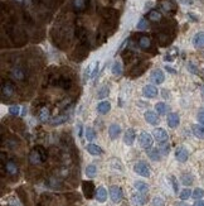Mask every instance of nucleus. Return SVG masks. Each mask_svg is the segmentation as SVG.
Listing matches in <instances>:
<instances>
[{
    "label": "nucleus",
    "instance_id": "nucleus-1",
    "mask_svg": "<svg viewBox=\"0 0 204 206\" xmlns=\"http://www.w3.org/2000/svg\"><path fill=\"white\" fill-rule=\"evenodd\" d=\"M10 76H11V79L15 80V81H24V80L27 79V72H25V70H24L23 67L15 66V67H13L11 71H10Z\"/></svg>",
    "mask_w": 204,
    "mask_h": 206
},
{
    "label": "nucleus",
    "instance_id": "nucleus-2",
    "mask_svg": "<svg viewBox=\"0 0 204 206\" xmlns=\"http://www.w3.org/2000/svg\"><path fill=\"white\" fill-rule=\"evenodd\" d=\"M139 142H140V145L144 148V149H150L153 147V143H154V139H153V135L146 133V132H142L139 137Z\"/></svg>",
    "mask_w": 204,
    "mask_h": 206
},
{
    "label": "nucleus",
    "instance_id": "nucleus-3",
    "mask_svg": "<svg viewBox=\"0 0 204 206\" xmlns=\"http://www.w3.org/2000/svg\"><path fill=\"white\" fill-rule=\"evenodd\" d=\"M82 190H83V194H85L86 199H92L93 196H96V190H95L93 182H91V181L82 182Z\"/></svg>",
    "mask_w": 204,
    "mask_h": 206
},
{
    "label": "nucleus",
    "instance_id": "nucleus-4",
    "mask_svg": "<svg viewBox=\"0 0 204 206\" xmlns=\"http://www.w3.org/2000/svg\"><path fill=\"white\" fill-rule=\"evenodd\" d=\"M134 171L142 176V177H149L150 176V167L147 166L145 162H137L135 166H134Z\"/></svg>",
    "mask_w": 204,
    "mask_h": 206
},
{
    "label": "nucleus",
    "instance_id": "nucleus-5",
    "mask_svg": "<svg viewBox=\"0 0 204 206\" xmlns=\"http://www.w3.org/2000/svg\"><path fill=\"white\" fill-rule=\"evenodd\" d=\"M2 168H3V171L5 170L7 173L11 177L14 176H18V172H19V168H18V164L14 162V161H8L5 164H2Z\"/></svg>",
    "mask_w": 204,
    "mask_h": 206
},
{
    "label": "nucleus",
    "instance_id": "nucleus-6",
    "mask_svg": "<svg viewBox=\"0 0 204 206\" xmlns=\"http://www.w3.org/2000/svg\"><path fill=\"white\" fill-rule=\"evenodd\" d=\"M14 94V85L10 81H3L2 84V96L9 98Z\"/></svg>",
    "mask_w": 204,
    "mask_h": 206
},
{
    "label": "nucleus",
    "instance_id": "nucleus-7",
    "mask_svg": "<svg viewBox=\"0 0 204 206\" xmlns=\"http://www.w3.org/2000/svg\"><path fill=\"white\" fill-rule=\"evenodd\" d=\"M110 196L114 202H120L122 200V191L119 186H111L110 187Z\"/></svg>",
    "mask_w": 204,
    "mask_h": 206
},
{
    "label": "nucleus",
    "instance_id": "nucleus-8",
    "mask_svg": "<svg viewBox=\"0 0 204 206\" xmlns=\"http://www.w3.org/2000/svg\"><path fill=\"white\" fill-rule=\"evenodd\" d=\"M153 137H154L159 143H164V142H166V140L169 139L168 133H166L163 128H156L154 132H153Z\"/></svg>",
    "mask_w": 204,
    "mask_h": 206
},
{
    "label": "nucleus",
    "instance_id": "nucleus-9",
    "mask_svg": "<svg viewBox=\"0 0 204 206\" xmlns=\"http://www.w3.org/2000/svg\"><path fill=\"white\" fill-rule=\"evenodd\" d=\"M46 185L52 190H61L63 187V182L59 178H57V177H49L46 181Z\"/></svg>",
    "mask_w": 204,
    "mask_h": 206
},
{
    "label": "nucleus",
    "instance_id": "nucleus-10",
    "mask_svg": "<svg viewBox=\"0 0 204 206\" xmlns=\"http://www.w3.org/2000/svg\"><path fill=\"white\" fill-rule=\"evenodd\" d=\"M150 79H151V81L155 84V85H160V84H163L164 82V80H165V76H164V72L161 71V70H154L153 72H151V75H150Z\"/></svg>",
    "mask_w": 204,
    "mask_h": 206
},
{
    "label": "nucleus",
    "instance_id": "nucleus-11",
    "mask_svg": "<svg viewBox=\"0 0 204 206\" xmlns=\"http://www.w3.org/2000/svg\"><path fill=\"white\" fill-rule=\"evenodd\" d=\"M175 157L179 162H187L188 161V157H189V152H188V149L187 148H184V147H179L176 148V151H175Z\"/></svg>",
    "mask_w": 204,
    "mask_h": 206
},
{
    "label": "nucleus",
    "instance_id": "nucleus-12",
    "mask_svg": "<svg viewBox=\"0 0 204 206\" xmlns=\"http://www.w3.org/2000/svg\"><path fill=\"white\" fill-rule=\"evenodd\" d=\"M146 195H147V194H141V192H137V194L132 195V197H131L132 204L136 205V206H142V205H145L146 201H147Z\"/></svg>",
    "mask_w": 204,
    "mask_h": 206
},
{
    "label": "nucleus",
    "instance_id": "nucleus-13",
    "mask_svg": "<svg viewBox=\"0 0 204 206\" xmlns=\"http://www.w3.org/2000/svg\"><path fill=\"white\" fill-rule=\"evenodd\" d=\"M29 162H30L32 164H39V163L44 162L43 158H42V156H41V153L38 152V149H37L35 147H34V149H33V151L30 152V154H29Z\"/></svg>",
    "mask_w": 204,
    "mask_h": 206
},
{
    "label": "nucleus",
    "instance_id": "nucleus-14",
    "mask_svg": "<svg viewBox=\"0 0 204 206\" xmlns=\"http://www.w3.org/2000/svg\"><path fill=\"white\" fill-rule=\"evenodd\" d=\"M142 94L146 96V98H149V99H153L158 95V89L154 86V85H146L144 86L142 89Z\"/></svg>",
    "mask_w": 204,
    "mask_h": 206
},
{
    "label": "nucleus",
    "instance_id": "nucleus-15",
    "mask_svg": "<svg viewBox=\"0 0 204 206\" xmlns=\"http://www.w3.org/2000/svg\"><path fill=\"white\" fill-rule=\"evenodd\" d=\"M55 85H58L59 87L64 89V90H68L71 86H72V80L69 77H66V76H61L58 77V80L55 81Z\"/></svg>",
    "mask_w": 204,
    "mask_h": 206
},
{
    "label": "nucleus",
    "instance_id": "nucleus-16",
    "mask_svg": "<svg viewBox=\"0 0 204 206\" xmlns=\"http://www.w3.org/2000/svg\"><path fill=\"white\" fill-rule=\"evenodd\" d=\"M166 121H168V125L170 128H176L180 123V119H179V115L176 113H170V114H168Z\"/></svg>",
    "mask_w": 204,
    "mask_h": 206
},
{
    "label": "nucleus",
    "instance_id": "nucleus-17",
    "mask_svg": "<svg viewBox=\"0 0 204 206\" xmlns=\"http://www.w3.org/2000/svg\"><path fill=\"white\" fill-rule=\"evenodd\" d=\"M124 142L127 145H132L135 142V130L134 129H127L124 135Z\"/></svg>",
    "mask_w": 204,
    "mask_h": 206
},
{
    "label": "nucleus",
    "instance_id": "nucleus-18",
    "mask_svg": "<svg viewBox=\"0 0 204 206\" xmlns=\"http://www.w3.org/2000/svg\"><path fill=\"white\" fill-rule=\"evenodd\" d=\"M72 7L75 9V11H77V13L83 11L87 8V0H73Z\"/></svg>",
    "mask_w": 204,
    "mask_h": 206
},
{
    "label": "nucleus",
    "instance_id": "nucleus-19",
    "mask_svg": "<svg viewBox=\"0 0 204 206\" xmlns=\"http://www.w3.org/2000/svg\"><path fill=\"white\" fill-rule=\"evenodd\" d=\"M120 133H121L120 125H117V124L110 125V128H108V135H110L111 139H116V138L120 135Z\"/></svg>",
    "mask_w": 204,
    "mask_h": 206
},
{
    "label": "nucleus",
    "instance_id": "nucleus-20",
    "mask_svg": "<svg viewBox=\"0 0 204 206\" xmlns=\"http://www.w3.org/2000/svg\"><path fill=\"white\" fill-rule=\"evenodd\" d=\"M193 44L197 48H204V32L197 33L193 38Z\"/></svg>",
    "mask_w": 204,
    "mask_h": 206
},
{
    "label": "nucleus",
    "instance_id": "nucleus-21",
    "mask_svg": "<svg viewBox=\"0 0 204 206\" xmlns=\"http://www.w3.org/2000/svg\"><path fill=\"white\" fill-rule=\"evenodd\" d=\"M192 130H193V134L197 138L204 139V125H202V124H194L192 126Z\"/></svg>",
    "mask_w": 204,
    "mask_h": 206
},
{
    "label": "nucleus",
    "instance_id": "nucleus-22",
    "mask_svg": "<svg viewBox=\"0 0 204 206\" xmlns=\"http://www.w3.org/2000/svg\"><path fill=\"white\" fill-rule=\"evenodd\" d=\"M145 120L149 124H151V125H156L159 123V118H158V115L154 113V111H146V113H145Z\"/></svg>",
    "mask_w": 204,
    "mask_h": 206
},
{
    "label": "nucleus",
    "instance_id": "nucleus-23",
    "mask_svg": "<svg viewBox=\"0 0 204 206\" xmlns=\"http://www.w3.org/2000/svg\"><path fill=\"white\" fill-rule=\"evenodd\" d=\"M111 110V104L108 101H101L98 105H97V111L100 114H107L108 111Z\"/></svg>",
    "mask_w": 204,
    "mask_h": 206
},
{
    "label": "nucleus",
    "instance_id": "nucleus-24",
    "mask_svg": "<svg viewBox=\"0 0 204 206\" xmlns=\"http://www.w3.org/2000/svg\"><path fill=\"white\" fill-rule=\"evenodd\" d=\"M147 151V154H149V157L153 159V161H159L161 158V152L159 148H153V149H146Z\"/></svg>",
    "mask_w": 204,
    "mask_h": 206
},
{
    "label": "nucleus",
    "instance_id": "nucleus-25",
    "mask_svg": "<svg viewBox=\"0 0 204 206\" xmlns=\"http://www.w3.org/2000/svg\"><path fill=\"white\" fill-rule=\"evenodd\" d=\"M87 152L92 156H101L102 154V149L96 145V144H88L87 145Z\"/></svg>",
    "mask_w": 204,
    "mask_h": 206
},
{
    "label": "nucleus",
    "instance_id": "nucleus-26",
    "mask_svg": "<svg viewBox=\"0 0 204 206\" xmlns=\"http://www.w3.org/2000/svg\"><path fill=\"white\" fill-rule=\"evenodd\" d=\"M139 46H140V48H142V49H149L150 46H151L150 38H149L147 35H142V37H140V39H139Z\"/></svg>",
    "mask_w": 204,
    "mask_h": 206
},
{
    "label": "nucleus",
    "instance_id": "nucleus-27",
    "mask_svg": "<svg viewBox=\"0 0 204 206\" xmlns=\"http://www.w3.org/2000/svg\"><path fill=\"white\" fill-rule=\"evenodd\" d=\"M107 199V191L103 189V187H98L96 191V200L98 202H105Z\"/></svg>",
    "mask_w": 204,
    "mask_h": 206
},
{
    "label": "nucleus",
    "instance_id": "nucleus-28",
    "mask_svg": "<svg viewBox=\"0 0 204 206\" xmlns=\"http://www.w3.org/2000/svg\"><path fill=\"white\" fill-rule=\"evenodd\" d=\"M135 189L137 190V192H141V194H147V192H149V186H147L145 182H142V181H136L135 182Z\"/></svg>",
    "mask_w": 204,
    "mask_h": 206
},
{
    "label": "nucleus",
    "instance_id": "nucleus-29",
    "mask_svg": "<svg viewBox=\"0 0 204 206\" xmlns=\"http://www.w3.org/2000/svg\"><path fill=\"white\" fill-rule=\"evenodd\" d=\"M155 110L158 111V114L164 115V114H166V111H168V105L165 103H158L155 105Z\"/></svg>",
    "mask_w": 204,
    "mask_h": 206
},
{
    "label": "nucleus",
    "instance_id": "nucleus-30",
    "mask_svg": "<svg viewBox=\"0 0 204 206\" xmlns=\"http://www.w3.org/2000/svg\"><path fill=\"white\" fill-rule=\"evenodd\" d=\"M96 173H97V168H96L95 164H89V166H87V168H86V175H87V177L92 178V177H95V176H96Z\"/></svg>",
    "mask_w": 204,
    "mask_h": 206
},
{
    "label": "nucleus",
    "instance_id": "nucleus-31",
    "mask_svg": "<svg viewBox=\"0 0 204 206\" xmlns=\"http://www.w3.org/2000/svg\"><path fill=\"white\" fill-rule=\"evenodd\" d=\"M85 135H86V139L88 140V142H92L95 139V137H96V133H95V130L92 129V128H86V132H85Z\"/></svg>",
    "mask_w": 204,
    "mask_h": 206
},
{
    "label": "nucleus",
    "instance_id": "nucleus-32",
    "mask_svg": "<svg viewBox=\"0 0 204 206\" xmlns=\"http://www.w3.org/2000/svg\"><path fill=\"white\" fill-rule=\"evenodd\" d=\"M39 118L42 121H47L49 119V110L48 108H42L39 111Z\"/></svg>",
    "mask_w": 204,
    "mask_h": 206
},
{
    "label": "nucleus",
    "instance_id": "nucleus-33",
    "mask_svg": "<svg viewBox=\"0 0 204 206\" xmlns=\"http://www.w3.org/2000/svg\"><path fill=\"white\" fill-rule=\"evenodd\" d=\"M181 182L185 185V186H189L193 183V176L190 173H184L181 176Z\"/></svg>",
    "mask_w": 204,
    "mask_h": 206
},
{
    "label": "nucleus",
    "instance_id": "nucleus-34",
    "mask_svg": "<svg viewBox=\"0 0 204 206\" xmlns=\"http://www.w3.org/2000/svg\"><path fill=\"white\" fill-rule=\"evenodd\" d=\"M112 73L115 75V76H120V75L122 73V65L120 62H115L114 66H112Z\"/></svg>",
    "mask_w": 204,
    "mask_h": 206
},
{
    "label": "nucleus",
    "instance_id": "nucleus-35",
    "mask_svg": "<svg viewBox=\"0 0 204 206\" xmlns=\"http://www.w3.org/2000/svg\"><path fill=\"white\" fill-rule=\"evenodd\" d=\"M149 19L153 21V22H158L161 19V14L158 11V10H151L149 13Z\"/></svg>",
    "mask_w": 204,
    "mask_h": 206
},
{
    "label": "nucleus",
    "instance_id": "nucleus-36",
    "mask_svg": "<svg viewBox=\"0 0 204 206\" xmlns=\"http://www.w3.org/2000/svg\"><path fill=\"white\" fill-rule=\"evenodd\" d=\"M159 149H160V152H161L163 156H166V154H169L170 147H169V144L166 142H164V143H160V148Z\"/></svg>",
    "mask_w": 204,
    "mask_h": 206
},
{
    "label": "nucleus",
    "instance_id": "nucleus-37",
    "mask_svg": "<svg viewBox=\"0 0 204 206\" xmlns=\"http://www.w3.org/2000/svg\"><path fill=\"white\" fill-rule=\"evenodd\" d=\"M108 92H110L108 86H102V89H101V90L98 91V94H97V96H98V99H105V98H107Z\"/></svg>",
    "mask_w": 204,
    "mask_h": 206
},
{
    "label": "nucleus",
    "instance_id": "nucleus-38",
    "mask_svg": "<svg viewBox=\"0 0 204 206\" xmlns=\"http://www.w3.org/2000/svg\"><path fill=\"white\" fill-rule=\"evenodd\" d=\"M192 196H193V199L199 200V199H202V197L204 196V190H203V189H195L194 192L192 194Z\"/></svg>",
    "mask_w": 204,
    "mask_h": 206
},
{
    "label": "nucleus",
    "instance_id": "nucleus-39",
    "mask_svg": "<svg viewBox=\"0 0 204 206\" xmlns=\"http://www.w3.org/2000/svg\"><path fill=\"white\" fill-rule=\"evenodd\" d=\"M67 119H68V118H67L66 115H59V117H55V119H53V120H52V124H53V125H55V124L58 125V124H62V123H64Z\"/></svg>",
    "mask_w": 204,
    "mask_h": 206
},
{
    "label": "nucleus",
    "instance_id": "nucleus-40",
    "mask_svg": "<svg viewBox=\"0 0 204 206\" xmlns=\"http://www.w3.org/2000/svg\"><path fill=\"white\" fill-rule=\"evenodd\" d=\"M190 196H192V191H190L189 189H184V190L180 192V199H181V200H188Z\"/></svg>",
    "mask_w": 204,
    "mask_h": 206
},
{
    "label": "nucleus",
    "instance_id": "nucleus-41",
    "mask_svg": "<svg viewBox=\"0 0 204 206\" xmlns=\"http://www.w3.org/2000/svg\"><path fill=\"white\" fill-rule=\"evenodd\" d=\"M35 148L38 149V152L41 153V156H42L43 161H47V151L44 149V147H42V145H35Z\"/></svg>",
    "mask_w": 204,
    "mask_h": 206
},
{
    "label": "nucleus",
    "instance_id": "nucleus-42",
    "mask_svg": "<svg viewBox=\"0 0 204 206\" xmlns=\"http://www.w3.org/2000/svg\"><path fill=\"white\" fill-rule=\"evenodd\" d=\"M19 110H20V108L18 105H13V106L9 108V113L11 115H18V114H19Z\"/></svg>",
    "mask_w": 204,
    "mask_h": 206
},
{
    "label": "nucleus",
    "instance_id": "nucleus-43",
    "mask_svg": "<svg viewBox=\"0 0 204 206\" xmlns=\"http://www.w3.org/2000/svg\"><path fill=\"white\" fill-rule=\"evenodd\" d=\"M170 180H171V183H173L174 192H175V194H178V191H179V186H178V181H176V178H175L174 176H170Z\"/></svg>",
    "mask_w": 204,
    "mask_h": 206
},
{
    "label": "nucleus",
    "instance_id": "nucleus-44",
    "mask_svg": "<svg viewBox=\"0 0 204 206\" xmlns=\"http://www.w3.org/2000/svg\"><path fill=\"white\" fill-rule=\"evenodd\" d=\"M153 205L154 206H164V200L161 197H154L153 199Z\"/></svg>",
    "mask_w": 204,
    "mask_h": 206
},
{
    "label": "nucleus",
    "instance_id": "nucleus-45",
    "mask_svg": "<svg viewBox=\"0 0 204 206\" xmlns=\"http://www.w3.org/2000/svg\"><path fill=\"white\" fill-rule=\"evenodd\" d=\"M163 9L166 10V11H171V10H174L173 5H171L170 3H168V2H164V3H163Z\"/></svg>",
    "mask_w": 204,
    "mask_h": 206
},
{
    "label": "nucleus",
    "instance_id": "nucleus-46",
    "mask_svg": "<svg viewBox=\"0 0 204 206\" xmlns=\"http://www.w3.org/2000/svg\"><path fill=\"white\" fill-rule=\"evenodd\" d=\"M146 27H147L146 21H145V19H140V22H139V24H137V29L144 30V29H146Z\"/></svg>",
    "mask_w": 204,
    "mask_h": 206
},
{
    "label": "nucleus",
    "instance_id": "nucleus-47",
    "mask_svg": "<svg viewBox=\"0 0 204 206\" xmlns=\"http://www.w3.org/2000/svg\"><path fill=\"white\" fill-rule=\"evenodd\" d=\"M198 121L202 125H204V110H200L199 113H198Z\"/></svg>",
    "mask_w": 204,
    "mask_h": 206
},
{
    "label": "nucleus",
    "instance_id": "nucleus-48",
    "mask_svg": "<svg viewBox=\"0 0 204 206\" xmlns=\"http://www.w3.org/2000/svg\"><path fill=\"white\" fill-rule=\"evenodd\" d=\"M188 70H189L190 72H193V73H198V70L195 68V66H194L193 63H188Z\"/></svg>",
    "mask_w": 204,
    "mask_h": 206
},
{
    "label": "nucleus",
    "instance_id": "nucleus-49",
    "mask_svg": "<svg viewBox=\"0 0 204 206\" xmlns=\"http://www.w3.org/2000/svg\"><path fill=\"white\" fill-rule=\"evenodd\" d=\"M194 206H204V200H195L194 202Z\"/></svg>",
    "mask_w": 204,
    "mask_h": 206
},
{
    "label": "nucleus",
    "instance_id": "nucleus-50",
    "mask_svg": "<svg viewBox=\"0 0 204 206\" xmlns=\"http://www.w3.org/2000/svg\"><path fill=\"white\" fill-rule=\"evenodd\" d=\"M165 68H166V71H168V72H170V73H175V71H174V70H173L170 66H166Z\"/></svg>",
    "mask_w": 204,
    "mask_h": 206
},
{
    "label": "nucleus",
    "instance_id": "nucleus-51",
    "mask_svg": "<svg viewBox=\"0 0 204 206\" xmlns=\"http://www.w3.org/2000/svg\"><path fill=\"white\" fill-rule=\"evenodd\" d=\"M78 135L82 137V125L81 124H78Z\"/></svg>",
    "mask_w": 204,
    "mask_h": 206
},
{
    "label": "nucleus",
    "instance_id": "nucleus-52",
    "mask_svg": "<svg viewBox=\"0 0 204 206\" xmlns=\"http://www.w3.org/2000/svg\"><path fill=\"white\" fill-rule=\"evenodd\" d=\"M178 206H188V205H185V204H183V202H180V204H178Z\"/></svg>",
    "mask_w": 204,
    "mask_h": 206
},
{
    "label": "nucleus",
    "instance_id": "nucleus-53",
    "mask_svg": "<svg viewBox=\"0 0 204 206\" xmlns=\"http://www.w3.org/2000/svg\"><path fill=\"white\" fill-rule=\"evenodd\" d=\"M203 95H204V87H203Z\"/></svg>",
    "mask_w": 204,
    "mask_h": 206
},
{
    "label": "nucleus",
    "instance_id": "nucleus-54",
    "mask_svg": "<svg viewBox=\"0 0 204 206\" xmlns=\"http://www.w3.org/2000/svg\"><path fill=\"white\" fill-rule=\"evenodd\" d=\"M19 2H22V0H19Z\"/></svg>",
    "mask_w": 204,
    "mask_h": 206
}]
</instances>
